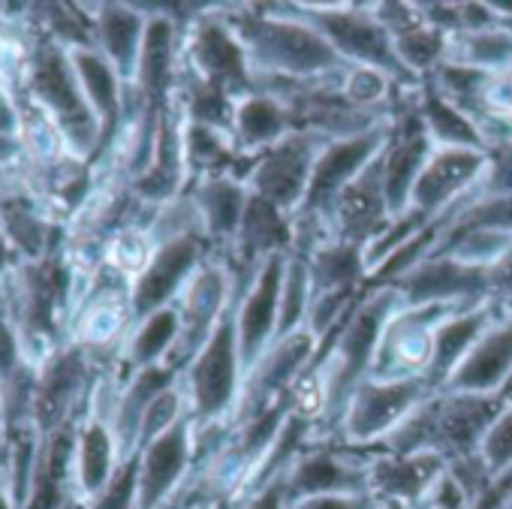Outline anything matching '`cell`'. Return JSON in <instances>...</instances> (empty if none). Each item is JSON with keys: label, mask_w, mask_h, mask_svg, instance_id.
Returning <instances> with one entry per match:
<instances>
[{"label": "cell", "mask_w": 512, "mask_h": 509, "mask_svg": "<svg viewBox=\"0 0 512 509\" xmlns=\"http://www.w3.org/2000/svg\"><path fill=\"white\" fill-rule=\"evenodd\" d=\"M184 61H187V76L214 85L235 100L260 88L256 73L250 67L247 49L223 10H202L193 16L187 25V40H184Z\"/></svg>", "instance_id": "obj_6"}, {"label": "cell", "mask_w": 512, "mask_h": 509, "mask_svg": "<svg viewBox=\"0 0 512 509\" xmlns=\"http://www.w3.org/2000/svg\"><path fill=\"white\" fill-rule=\"evenodd\" d=\"M326 142L329 139H323L320 133L299 127L296 133H290L287 139H281L260 157H253L241 169L247 190L296 217L308 196L317 154Z\"/></svg>", "instance_id": "obj_7"}, {"label": "cell", "mask_w": 512, "mask_h": 509, "mask_svg": "<svg viewBox=\"0 0 512 509\" xmlns=\"http://www.w3.org/2000/svg\"><path fill=\"white\" fill-rule=\"evenodd\" d=\"M16 359H19V344L10 332L7 323H0V377L16 371Z\"/></svg>", "instance_id": "obj_44"}, {"label": "cell", "mask_w": 512, "mask_h": 509, "mask_svg": "<svg viewBox=\"0 0 512 509\" xmlns=\"http://www.w3.org/2000/svg\"><path fill=\"white\" fill-rule=\"evenodd\" d=\"M305 260L311 269L314 296L335 293V290H359L368 281L362 244H353L344 238H329L320 247H314Z\"/></svg>", "instance_id": "obj_31"}, {"label": "cell", "mask_w": 512, "mask_h": 509, "mask_svg": "<svg viewBox=\"0 0 512 509\" xmlns=\"http://www.w3.org/2000/svg\"><path fill=\"white\" fill-rule=\"evenodd\" d=\"M428 257H452L455 263L479 272H494L512 257V232L503 229H464L440 235Z\"/></svg>", "instance_id": "obj_32"}, {"label": "cell", "mask_w": 512, "mask_h": 509, "mask_svg": "<svg viewBox=\"0 0 512 509\" xmlns=\"http://www.w3.org/2000/svg\"><path fill=\"white\" fill-rule=\"evenodd\" d=\"M287 503H290V497H287V473H281L272 482L250 491L247 497H241L235 509H287Z\"/></svg>", "instance_id": "obj_43"}, {"label": "cell", "mask_w": 512, "mask_h": 509, "mask_svg": "<svg viewBox=\"0 0 512 509\" xmlns=\"http://www.w3.org/2000/svg\"><path fill=\"white\" fill-rule=\"evenodd\" d=\"M34 94L46 103V109L58 121L67 145L76 154H91L103 142L100 121L79 85L73 61L64 58L55 46L40 49V55L34 61Z\"/></svg>", "instance_id": "obj_9"}, {"label": "cell", "mask_w": 512, "mask_h": 509, "mask_svg": "<svg viewBox=\"0 0 512 509\" xmlns=\"http://www.w3.org/2000/svg\"><path fill=\"white\" fill-rule=\"evenodd\" d=\"M4 223H7L10 238H13L25 253H31V257H37V253L43 250V232H46V229H43V223L37 220V214H34V211H28V208H22V205L7 208Z\"/></svg>", "instance_id": "obj_40"}, {"label": "cell", "mask_w": 512, "mask_h": 509, "mask_svg": "<svg viewBox=\"0 0 512 509\" xmlns=\"http://www.w3.org/2000/svg\"><path fill=\"white\" fill-rule=\"evenodd\" d=\"M473 458L479 461L488 485H497L512 476V404H506L491 425L485 428Z\"/></svg>", "instance_id": "obj_37"}, {"label": "cell", "mask_w": 512, "mask_h": 509, "mask_svg": "<svg viewBox=\"0 0 512 509\" xmlns=\"http://www.w3.org/2000/svg\"><path fill=\"white\" fill-rule=\"evenodd\" d=\"M434 392L428 377H398V380H377L368 377L344 404L335 437L341 446L350 449H371L383 446L407 416L422 407Z\"/></svg>", "instance_id": "obj_5"}, {"label": "cell", "mask_w": 512, "mask_h": 509, "mask_svg": "<svg viewBox=\"0 0 512 509\" xmlns=\"http://www.w3.org/2000/svg\"><path fill=\"white\" fill-rule=\"evenodd\" d=\"M0 443H4V425H0Z\"/></svg>", "instance_id": "obj_51"}, {"label": "cell", "mask_w": 512, "mask_h": 509, "mask_svg": "<svg viewBox=\"0 0 512 509\" xmlns=\"http://www.w3.org/2000/svg\"><path fill=\"white\" fill-rule=\"evenodd\" d=\"M19 154V142L13 136H0V163H10Z\"/></svg>", "instance_id": "obj_46"}, {"label": "cell", "mask_w": 512, "mask_h": 509, "mask_svg": "<svg viewBox=\"0 0 512 509\" xmlns=\"http://www.w3.org/2000/svg\"><path fill=\"white\" fill-rule=\"evenodd\" d=\"M121 464H124V455H121L112 425L106 419L94 416L82 428V434L76 440V458H73V479H76L82 500L94 503L106 491V485L112 482V476L118 473Z\"/></svg>", "instance_id": "obj_26"}, {"label": "cell", "mask_w": 512, "mask_h": 509, "mask_svg": "<svg viewBox=\"0 0 512 509\" xmlns=\"http://www.w3.org/2000/svg\"><path fill=\"white\" fill-rule=\"evenodd\" d=\"M0 509H16L13 494H10V488H4V485H0Z\"/></svg>", "instance_id": "obj_47"}, {"label": "cell", "mask_w": 512, "mask_h": 509, "mask_svg": "<svg viewBox=\"0 0 512 509\" xmlns=\"http://www.w3.org/2000/svg\"><path fill=\"white\" fill-rule=\"evenodd\" d=\"M220 10L241 37L260 88L341 85L350 70L293 4H238Z\"/></svg>", "instance_id": "obj_1"}, {"label": "cell", "mask_w": 512, "mask_h": 509, "mask_svg": "<svg viewBox=\"0 0 512 509\" xmlns=\"http://www.w3.org/2000/svg\"><path fill=\"white\" fill-rule=\"evenodd\" d=\"M485 193H512V142L491 145L488 175L482 184Z\"/></svg>", "instance_id": "obj_41"}, {"label": "cell", "mask_w": 512, "mask_h": 509, "mask_svg": "<svg viewBox=\"0 0 512 509\" xmlns=\"http://www.w3.org/2000/svg\"><path fill=\"white\" fill-rule=\"evenodd\" d=\"M398 308H404V302L395 287H371L365 296H359L338 332L323 344L317 365L302 380L320 407V425H329L335 431L344 404L371 377L386 323Z\"/></svg>", "instance_id": "obj_2"}, {"label": "cell", "mask_w": 512, "mask_h": 509, "mask_svg": "<svg viewBox=\"0 0 512 509\" xmlns=\"http://www.w3.org/2000/svg\"><path fill=\"white\" fill-rule=\"evenodd\" d=\"M293 10L326 37L347 67L389 73L404 91L422 88V82L413 79L398 61L395 40L374 16L371 4H293Z\"/></svg>", "instance_id": "obj_4"}, {"label": "cell", "mask_w": 512, "mask_h": 509, "mask_svg": "<svg viewBox=\"0 0 512 509\" xmlns=\"http://www.w3.org/2000/svg\"><path fill=\"white\" fill-rule=\"evenodd\" d=\"M16 130H19L16 106L10 103L7 94H0V136H16Z\"/></svg>", "instance_id": "obj_45"}, {"label": "cell", "mask_w": 512, "mask_h": 509, "mask_svg": "<svg viewBox=\"0 0 512 509\" xmlns=\"http://www.w3.org/2000/svg\"><path fill=\"white\" fill-rule=\"evenodd\" d=\"M449 458L443 452L425 449V452H383L371 455L368 470V491L380 503H398L410 509H422L437 479L446 473Z\"/></svg>", "instance_id": "obj_20"}, {"label": "cell", "mask_w": 512, "mask_h": 509, "mask_svg": "<svg viewBox=\"0 0 512 509\" xmlns=\"http://www.w3.org/2000/svg\"><path fill=\"white\" fill-rule=\"evenodd\" d=\"M422 509H434V506H422Z\"/></svg>", "instance_id": "obj_52"}, {"label": "cell", "mask_w": 512, "mask_h": 509, "mask_svg": "<svg viewBox=\"0 0 512 509\" xmlns=\"http://www.w3.org/2000/svg\"><path fill=\"white\" fill-rule=\"evenodd\" d=\"M293 244H296L293 214L250 193L238 238L232 244V250L244 260V266L256 269L263 260L275 257V253H293Z\"/></svg>", "instance_id": "obj_24"}, {"label": "cell", "mask_w": 512, "mask_h": 509, "mask_svg": "<svg viewBox=\"0 0 512 509\" xmlns=\"http://www.w3.org/2000/svg\"><path fill=\"white\" fill-rule=\"evenodd\" d=\"M491 151H467V148H434L425 160L407 211L419 214L425 223H437L458 202L482 190L488 175Z\"/></svg>", "instance_id": "obj_12"}, {"label": "cell", "mask_w": 512, "mask_h": 509, "mask_svg": "<svg viewBox=\"0 0 512 509\" xmlns=\"http://www.w3.org/2000/svg\"><path fill=\"white\" fill-rule=\"evenodd\" d=\"M503 395H512V383H509V386L503 389ZM506 404H512V401H506Z\"/></svg>", "instance_id": "obj_50"}, {"label": "cell", "mask_w": 512, "mask_h": 509, "mask_svg": "<svg viewBox=\"0 0 512 509\" xmlns=\"http://www.w3.org/2000/svg\"><path fill=\"white\" fill-rule=\"evenodd\" d=\"M449 61L482 70L494 79H506L512 73V25H497L488 31L458 34L449 40Z\"/></svg>", "instance_id": "obj_33"}, {"label": "cell", "mask_w": 512, "mask_h": 509, "mask_svg": "<svg viewBox=\"0 0 512 509\" xmlns=\"http://www.w3.org/2000/svg\"><path fill=\"white\" fill-rule=\"evenodd\" d=\"M187 196L196 208L205 241L232 250L241 220H244L247 199H250V190L241 172H217V175L193 178V187Z\"/></svg>", "instance_id": "obj_22"}, {"label": "cell", "mask_w": 512, "mask_h": 509, "mask_svg": "<svg viewBox=\"0 0 512 509\" xmlns=\"http://www.w3.org/2000/svg\"><path fill=\"white\" fill-rule=\"evenodd\" d=\"M181 386L187 395V413L196 428L232 425L244 389V362L235 332V299L181 371Z\"/></svg>", "instance_id": "obj_3"}, {"label": "cell", "mask_w": 512, "mask_h": 509, "mask_svg": "<svg viewBox=\"0 0 512 509\" xmlns=\"http://www.w3.org/2000/svg\"><path fill=\"white\" fill-rule=\"evenodd\" d=\"M290 253H275L263 260L256 269H250L247 281L238 284L235 296V332L247 371L260 362L278 341V317H281V284Z\"/></svg>", "instance_id": "obj_10"}, {"label": "cell", "mask_w": 512, "mask_h": 509, "mask_svg": "<svg viewBox=\"0 0 512 509\" xmlns=\"http://www.w3.org/2000/svg\"><path fill=\"white\" fill-rule=\"evenodd\" d=\"M371 455L341 443H308L287 470V497H320V494H371L368 491Z\"/></svg>", "instance_id": "obj_15"}, {"label": "cell", "mask_w": 512, "mask_h": 509, "mask_svg": "<svg viewBox=\"0 0 512 509\" xmlns=\"http://www.w3.org/2000/svg\"><path fill=\"white\" fill-rule=\"evenodd\" d=\"M7 269V241H4V235H0V272Z\"/></svg>", "instance_id": "obj_49"}, {"label": "cell", "mask_w": 512, "mask_h": 509, "mask_svg": "<svg viewBox=\"0 0 512 509\" xmlns=\"http://www.w3.org/2000/svg\"><path fill=\"white\" fill-rule=\"evenodd\" d=\"M434 145L422 127V118L416 112V94L404 103V109L392 112V133L380 154V175H383V196L392 217L404 214L410 205L413 184L431 157Z\"/></svg>", "instance_id": "obj_18"}, {"label": "cell", "mask_w": 512, "mask_h": 509, "mask_svg": "<svg viewBox=\"0 0 512 509\" xmlns=\"http://www.w3.org/2000/svg\"><path fill=\"white\" fill-rule=\"evenodd\" d=\"M73 70L79 76V85L100 121L103 139L112 136L118 130L121 121V103H124V79L121 73L112 67V61L100 52V49H88V46H76L70 52Z\"/></svg>", "instance_id": "obj_29"}, {"label": "cell", "mask_w": 512, "mask_h": 509, "mask_svg": "<svg viewBox=\"0 0 512 509\" xmlns=\"http://www.w3.org/2000/svg\"><path fill=\"white\" fill-rule=\"evenodd\" d=\"M320 353H323V341L311 329H299L296 335L275 341V347L247 371L232 425L260 416L275 401L293 395L296 386L317 365Z\"/></svg>", "instance_id": "obj_8"}, {"label": "cell", "mask_w": 512, "mask_h": 509, "mask_svg": "<svg viewBox=\"0 0 512 509\" xmlns=\"http://www.w3.org/2000/svg\"><path fill=\"white\" fill-rule=\"evenodd\" d=\"M238 284H241L238 275H232L226 269V263L211 260V257L202 263V269L190 278V284L184 287V293L175 302L178 314H181V338H178L175 353L166 362L169 368H175V371L187 368V362L196 356V350L214 332L223 311L232 305Z\"/></svg>", "instance_id": "obj_13"}, {"label": "cell", "mask_w": 512, "mask_h": 509, "mask_svg": "<svg viewBox=\"0 0 512 509\" xmlns=\"http://www.w3.org/2000/svg\"><path fill=\"white\" fill-rule=\"evenodd\" d=\"M187 413V395H184V386L181 380L175 386H169L166 392H160L151 407L145 410V419H142V431H139V449L148 446L151 440H157L160 434H166L169 428H175Z\"/></svg>", "instance_id": "obj_38"}, {"label": "cell", "mask_w": 512, "mask_h": 509, "mask_svg": "<svg viewBox=\"0 0 512 509\" xmlns=\"http://www.w3.org/2000/svg\"><path fill=\"white\" fill-rule=\"evenodd\" d=\"M175 76H178V22L172 13L154 10L148 13L145 43L139 52L133 85L142 94L145 106L163 109L172 100Z\"/></svg>", "instance_id": "obj_23"}, {"label": "cell", "mask_w": 512, "mask_h": 509, "mask_svg": "<svg viewBox=\"0 0 512 509\" xmlns=\"http://www.w3.org/2000/svg\"><path fill=\"white\" fill-rule=\"evenodd\" d=\"M82 374H85V362L79 353H67L49 365V371L37 386V413L43 416V422H58L64 416L73 392L82 383Z\"/></svg>", "instance_id": "obj_36"}, {"label": "cell", "mask_w": 512, "mask_h": 509, "mask_svg": "<svg viewBox=\"0 0 512 509\" xmlns=\"http://www.w3.org/2000/svg\"><path fill=\"white\" fill-rule=\"evenodd\" d=\"M416 112L434 148H467V151H491V142L482 124L467 115L461 106L437 94L428 82L416 91Z\"/></svg>", "instance_id": "obj_27"}, {"label": "cell", "mask_w": 512, "mask_h": 509, "mask_svg": "<svg viewBox=\"0 0 512 509\" xmlns=\"http://www.w3.org/2000/svg\"><path fill=\"white\" fill-rule=\"evenodd\" d=\"M455 311H464V308H455V305L398 308L392 320L386 323L371 377L377 380L428 377V365L434 353V332Z\"/></svg>", "instance_id": "obj_14"}, {"label": "cell", "mask_w": 512, "mask_h": 509, "mask_svg": "<svg viewBox=\"0 0 512 509\" xmlns=\"http://www.w3.org/2000/svg\"><path fill=\"white\" fill-rule=\"evenodd\" d=\"M389 287L401 293L404 308H428V305L473 308L494 299L491 272L467 269L452 257H425Z\"/></svg>", "instance_id": "obj_16"}, {"label": "cell", "mask_w": 512, "mask_h": 509, "mask_svg": "<svg viewBox=\"0 0 512 509\" xmlns=\"http://www.w3.org/2000/svg\"><path fill=\"white\" fill-rule=\"evenodd\" d=\"M287 509H380V500L374 494H320L290 500Z\"/></svg>", "instance_id": "obj_42"}, {"label": "cell", "mask_w": 512, "mask_h": 509, "mask_svg": "<svg viewBox=\"0 0 512 509\" xmlns=\"http://www.w3.org/2000/svg\"><path fill=\"white\" fill-rule=\"evenodd\" d=\"M494 509H512V485H509V491L500 497V503H497Z\"/></svg>", "instance_id": "obj_48"}, {"label": "cell", "mask_w": 512, "mask_h": 509, "mask_svg": "<svg viewBox=\"0 0 512 509\" xmlns=\"http://www.w3.org/2000/svg\"><path fill=\"white\" fill-rule=\"evenodd\" d=\"M145 28H148V13L142 7L130 4H106L97 13V43L100 52L112 61V67L121 73L124 82H133L136 67H139V52L145 43Z\"/></svg>", "instance_id": "obj_28"}, {"label": "cell", "mask_w": 512, "mask_h": 509, "mask_svg": "<svg viewBox=\"0 0 512 509\" xmlns=\"http://www.w3.org/2000/svg\"><path fill=\"white\" fill-rule=\"evenodd\" d=\"M178 380H181V371H175L169 365H154V368L133 371V380L124 389V395L118 398L115 419H112V431L118 437V446H121L124 461L139 452V431H142L145 410L151 407V401L160 392H166Z\"/></svg>", "instance_id": "obj_30"}, {"label": "cell", "mask_w": 512, "mask_h": 509, "mask_svg": "<svg viewBox=\"0 0 512 509\" xmlns=\"http://www.w3.org/2000/svg\"><path fill=\"white\" fill-rule=\"evenodd\" d=\"M512 383V314H497L479 335L464 362L449 374L440 392L449 395H503Z\"/></svg>", "instance_id": "obj_19"}, {"label": "cell", "mask_w": 512, "mask_h": 509, "mask_svg": "<svg viewBox=\"0 0 512 509\" xmlns=\"http://www.w3.org/2000/svg\"><path fill=\"white\" fill-rule=\"evenodd\" d=\"M205 260H208V241L202 232H184V235L154 244L151 260L133 278V287H130L133 320L139 323L148 314L175 305Z\"/></svg>", "instance_id": "obj_11"}, {"label": "cell", "mask_w": 512, "mask_h": 509, "mask_svg": "<svg viewBox=\"0 0 512 509\" xmlns=\"http://www.w3.org/2000/svg\"><path fill=\"white\" fill-rule=\"evenodd\" d=\"M299 130V115L290 100L275 91L256 88L235 100L232 112V145L247 166L253 157H260L281 139Z\"/></svg>", "instance_id": "obj_21"}, {"label": "cell", "mask_w": 512, "mask_h": 509, "mask_svg": "<svg viewBox=\"0 0 512 509\" xmlns=\"http://www.w3.org/2000/svg\"><path fill=\"white\" fill-rule=\"evenodd\" d=\"M196 464V425L184 416L175 428L139 449L136 509H166Z\"/></svg>", "instance_id": "obj_17"}, {"label": "cell", "mask_w": 512, "mask_h": 509, "mask_svg": "<svg viewBox=\"0 0 512 509\" xmlns=\"http://www.w3.org/2000/svg\"><path fill=\"white\" fill-rule=\"evenodd\" d=\"M311 299H314V281H311L308 260L299 257V253H290V257H287V269H284V284H281L278 341L296 335L299 329H305L308 311H311Z\"/></svg>", "instance_id": "obj_35"}, {"label": "cell", "mask_w": 512, "mask_h": 509, "mask_svg": "<svg viewBox=\"0 0 512 509\" xmlns=\"http://www.w3.org/2000/svg\"><path fill=\"white\" fill-rule=\"evenodd\" d=\"M178 338H181L178 305H169V308H160V311L148 314L145 320H139L133 338L127 341V365L133 371L166 365L169 356L178 347Z\"/></svg>", "instance_id": "obj_34"}, {"label": "cell", "mask_w": 512, "mask_h": 509, "mask_svg": "<svg viewBox=\"0 0 512 509\" xmlns=\"http://www.w3.org/2000/svg\"><path fill=\"white\" fill-rule=\"evenodd\" d=\"M494 317H497V308H494V299H491V302L455 311L437 326L434 353H431V365H428V383L434 386V392L443 389L449 374L464 362V356L473 350V344L479 341V335L488 329V323Z\"/></svg>", "instance_id": "obj_25"}, {"label": "cell", "mask_w": 512, "mask_h": 509, "mask_svg": "<svg viewBox=\"0 0 512 509\" xmlns=\"http://www.w3.org/2000/svg\"><path fill=\"white\" fill-rule=\"evenodd\" d=\"M136 494H139V452L118 467L106 491L94 503H88V509H136Z\"/></svg>", "instance_id": "obj_39"}]
</instances>
